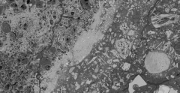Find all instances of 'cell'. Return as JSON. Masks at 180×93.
Returning <instances> with one entry per match:
<instances>
[{"label":"cell","mask_w":180,"mask_h":93,"mask_svg":"<svg viewBox=\"0 0 180 93\" xmlns=\"http://www.w3.org/2000/svg\"><path fill=\"white\" fill-rule=\"evenodd\" d=\"M19 28L20 30L23 32H27L30 30L32 28V22L31 20L27 19V18H24L19 23Z\"/></svg>","instance_id":"obj_3"},{"label":"cell","mask_w":180,"mask_h":93,"mask_svg":"<svg viewBox=\"0 0 180 93\" xmlns=\"http://www.w3.org/2000/svg\"><path fill=\"white\" fill-rule=\"evenodd\" d=\"M11 89H12V86H11L10 84H6V86H5V90L9 91V90Z\"/></svg>","instance_id":"obj_6"},{"label":"cell","mask_w":180,"mask_h":93,"mask_svg":"<svg viewBox=\"0 0 180 93\" xmlns=\"http://www.w3.org/2000/svg\"><path fill=\"white\" fill-rule=\"evenodd\" d=\"M176 20H179L178 16H167V15H163V16H159L156 19V21L153 22L154 25L156 26H164V25L167 24V23H170L172 22L175 21Z\"/></svg>","instance_id":"obj_1"},{"label":"cell","mask_w":180,"mask_h":93,"mask_svg":"<svg viewBox=\"0 0 180 93\" xmlns=\"http://www.w3.org/2000/svg\"><path fill=\"white\" fill-rule=\"evenodd\" d=\"M58 40L62 44H69L72 41V33L68 31H61L59 34Z\"/></svg>","instance_id":"obj_2"},{"label":"cell","mask_w":180,"mask_h":93,"mask_svg":"<svg viewBox=\"0 0 180 93\" xmlns=\"http://www.w3.org/2000/svg\"><path fill=\"white\" fill-rule=\"evenodd\" d=\"M66 15L68 17H74L77 14V10L74 7H70L67 9V11H66Z\"/></svg>","instance_id":"obj_4"},{"label":"cell","mask_w":180,"mask_h":93,"mask_svg":"<svg viewBox=\"0 0 180 93\" xmlns=\"http://www.w3.org/2000/svg\"><path fill=\"white\" fill-rule=\"evenodd\" d=\"M123 41H124V40H122V41H120V42H119L118 48L121 51H125L127 50V44H125V42Z\"/></svg>","instance_id":"obj_5"}]
</instances>
